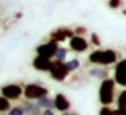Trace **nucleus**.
<instances>
[{
    "mask_svg": "<svg viewBox=\"0 0 126 115\" xmlns=\"http://www.w3.org/2000/svg\"><path fill=\"white\" fill-rule=\"evenodd\" d=\"M58 48H59V45H58V42H54V40H49V42H46V43H42V45H38L37 48H35V51H37V54L38 56H43V58H48V59H54L56 56V51H58Z\"/></svg>",
    "mask_w": 126,
    "mask_h": 115,
    "instance_id": "obj_6",
    "label": "nucleus"
},
{
    "mask_svg": "<svg viewBox=\"0 0 126 115\" xmlns=\"http://www.w3.org/2000/svg\"><path fill=\"white\" fill-rule=\"evenodd\" d=\"M40 115H56V114L53 112V109H48V110H43Z\"/></svg>",
    "mask_w": 126,
    "mask_h": 115,
    "instance_id": "obj_24",
    "label": "nucleus"
},
{
    "mask_svg": "<svg viewBox=\"0 0 126 115\" xmlns=\"http://www.w3.org/2000/svg\"><path fill=\"white\" fill-rule=\"evenodd\" d=\"M121 6V0H109V8L115 10V8H120Z\"/></svg>",
    "mask_w": 126,
    "mask_h": 115,
    "instance_id": "obj_22",
    "label": "nucleus"
},
{
    "mask_svg": "<svg viewBox=\"0 0 126 115\" xmlns=\"http://www.w3.org/2000/svg\"><path fill=\"white\" fill-rule=\"evenodd\" d=\"M91 43L96 45V47H101V38L96 32H91Z\"/></svg>",
    "mask_w": 126,
    "mask_h": 115,
    "instance_id": "obj_21",
    "label": "nucleus"
},
{
    "mask_svg": "<svg viewBox=\"0 0 126 115\" xmlns=\"http://www.w3.org/2000/svg\"><path fill=\"white\" fill-rule=\"evenodd\" d=\"M80 64H81V62L78 61V59H69V61H65V66H67V69H69L70 72L80 69Z\"/></svg>",
    "mask_w": 126,
    "mask_h": 115,
    "instance_id": "obj_18",
    "label": "nucleus"
},
{
    "mask_svg": "<svg viewBox=\"0 0 126 115\" xmlns=\"http://www.w3.org/2000/svg\"><path fill=\"white\" fill-rule=\"evenodd\" d=\"M115 80L113 78H105L101 82L99 86V102L102 106H110L115 101Z\"/></svg>",
    "mask_w": 126,
    "mask_h": 115,
    "instance_id": "obj_2",
    "label": "nucleus"
},
{
    "mask_svg": "<svg viewBox=\"0 0 126 115\" xmlns=\"http://www.w3.org/2000/svg\"><path fill=\"white\" fill-rule=\"evenodd\" d=\"M32 66H34L35 70L38 72H49L51 70V66H53V61L48 58H43V56H35L32 59Z\"/></svg>",
    "mask_w": 126,
    "mask_h": 115,
    "instance_id": "obj_10",
    "label": "nucleus"
},
{
    "mask_svg": "<svg viewBox=\"0 0 126 115\" xmlns=\"http://www.w3.org/2000/svg\"><path fill=\"white\" fill-rule=\"evenodd\" d=\"M113 115H121V112H120L118 109H115V110H113Z\"/></svg>",
    "mask_w": 126,
    "mask_h": 115,
    "instance_id": "obj_25",
    "label": "nucleus"
},
{
    "mask_svg": "<svg viewBox=\"0 0 126 115\" xmlns=\"http://www.w3.org/2000/svg\"><path fill=\"white\" fill-rule=\"evenodd\" d=\"M99 115H113V109H110V106H102Z\"/></svg>",
    "mask_w": 126,
    "mask_h": 115,
    "instance_id": "obj_20",
    "label": "nucleus"
},
{
    "mask_svg": "<svg viewBox=\"0 0 126 115\" xmlns=\"http://www.w3.org/2000/svg\"><path fill=\"white\" fill-rule=\"evenodd\" d=\"M10 110H11V102H10V99H6L5 96L0 94V114L10 112Z\"/></svg>",
    "mask_w": 126,
    "mask_h": 115,
    "instance_id": "obj_16",
    "label": "nucleus"
},
{
    "mask_svg": "<svg viewBox=\"0 0 126 115\" xmlns=\"http://www.w3.org/2000/svg\"><path fill=\"white\" fill-rule=\"evenodd\" d=\"M22 107H24V110H26V115H40L43 112V109L37 102H24Z\"/></svg>",
    "mask_w": 126,
    "mask_h": 115,
    "instance_id": "obj_13",
    "label": "nucleus"
},
{
    "mask_svg": "<svg viewBox=\"0 0 126 115\" xmlns=\"http://www.w3.org/2000/svg\"><path fill=\"white\" fill-rule=\"evenodd\" d=\"M67 53H69V51L65 50V48H61V47H59V48H58V51H56L54 59H56V61H62V62H65V59H67Z\"/></svg>",
    "mask_w": 126,
    "mask_h": 115,
    "instance_id": "obj_17",
    "label": "nucleus"
},
{
    "mask_svg": "<svg viewBox=\"0 0 126 115\" xmlns=\"http://www.w3.org/2000/svg\"><path fill=\"white\" fill-rule=\"evenodd\" d=\"M37 104L42 107L43 110L54 109V99H51V98H48V96H43V98H40V99L37 101Z\"/></svg>",
    "mask_w": 126,
    "mask_h": 115,
    "instance_id": "obj_15",
    "label": "nucleus"
},
{
    "mask_svg": "<svg viewBox=\"0 0 126 115\" xmlns=\"http://www.w3.org/2000/svg\"><path fill=\"white\" fill-rule=\"evenodd\" d=\"M61 115H70V114H67V112H64V114H61Z\"/></svg>",
    "mask_w": 126,
    "mask_h": 115,
    "instance_id": "obj_26",
    "label": "nucleus"
},
{
    "mask_svg": "<svg viewBox=\"0 0 126 115\" xmlns=\"http://www.w3.org/2000/svg\"><path fill=\"white\" fill-rule=\"evenodd\" d=\"M69 74H70V70L67 69L65 62L53 59V66H51V70H49V75H51L53 80H56V82H64L65 78L69 77Z\"/></svg>",
    "mask_w": 126,
    "mask_h": 115,
    "instance_id": "obj_4",
    "label": "nucleus"
},
{
    "mask_svg": "<svg viewBox=\"0 0 126 115\" xmlns=\"http://www.w3.org/2000/svg\"><path fill=\"white\" fill-rule=\"evenodd\" d=\"M85 32H86L85 27H77V29H75V35H81V37H83Z\"/></svg>",
    "mask_w": 126,
    "mask_h": 115,
    "instance_id": "obj_23",
    "label": "nucleus"
},
{
    "mask_svg": "<svg viewBox=\"0 0 126 115\" xmlns=\"http://www.w3.org/2000/svg\"><path fill=\"white\" fill-rule=\"evenodd\" d=\"M113 80L117 85L126 88V58L120 59L115 66V70H113Z\"/></svg>",
    "mask_w": 126,
    "mask_h": 115,
    "instance_id": "obj_7",
    "label": "nucleus"
},
{
    "mask_svg": "<svg viewBox=\"0 0 126 115\" xmlns=\"http://www.w3.org/2000/svg\"><path fill=\"white\" fill-rule=\"evenodd\" d=\"M43 96H48V88L38 83H29L24 86V98L27 101H38Z\"/></svg>",
    "mask_w": 126,
    "mask_h": 115,
    "instance_id": "obj_3",
    "label": "nucleus"
},
{
    "mask_svg": "<svg viewBox=\"0 0 126 115\" xmlns=\"http://www.w3.org/2000/svg\"><path fill=\"white\" fill-rule=\"evenodd\" d=\"M2 96H5L10 101H16L21 96H24V86L18 83H8L5 86H2Z\"/></svg>",
    "mask_w": 126,
    "mask_h": 115,
    "instance_id": "obj_5",
    "label": "nucleus"
},
{
    "mask_svg": "<svg viewBox=\"0 0 126 115\" xmlns=\"http://www.w3.org/2000/svg\"><path fill=\"white\" fill-rule=\"evenodd\" d=\"M69 47H70V50L75 51V53H85L89 48V43L81 35H74V37L69 40Z\"/></svg>",
    "mask_w": 126,
    "mask_h": 115,
    "instance_id": "obj_9",
    "label": "nucleus"
},
{
    "mask_svg": "<svg viewBox=\"0 0 126 115\" xmlns=\"http://www.w3.org/2000/svg\"><path fill=\"white\" fill-rule=\"evenodd\" d=\"M70 115H78V114H70Z\"/></svg>",
    "mask_w": 126,
    "mask_h": 115,
    "instance_id": "obj_27",
    "label": "nucleus"
},
{
    "mask_svg": "<svg viewBox=\"0 0 126 115\" xmlns=\"http://www.w3.org/2000/svg\"><path fill=\"white\" fill-rule=\"evenodd\" d=\"M54 109L59 110L61 114L67 112V110L70 109V101H69V98L65 96V94L58 93V94L54 96Z\"/></svg>",
    "mask_w": 126,
    "mask_h": 115,
    "instance_id": "obj_11",
    "label": "nucleus"
},
{
    "mask_svg": "<svg viewBox=\"0 0 126 115\" xmlns=\"http://www.w3.org/2000/svg\"><path fill=\"white\" fill-rule=\"evenodd\" d=\"M89 75L94 77V78H99V80H105V78H109V72L104 69V66H97V67L89 69Z\"/></svg>",
    "mask_w": 126,
    "mask_h": 115,
    "instance_id": "obj_12",
    "label": "nucleus"
},
{
    "mask_svg": "<svg viewBox=\"0 0 126 115\" xmlns=\"http://www.w3.org/2000/svg\"><path fill=\"white\" fill-rule=\"evenodd\" d=\"M88 61L91 64H97V66H110L117 62V51L115 50H94L89 53Z\"/></svg>",
    "mask_w": 126,
    "mask_h": 115,
    "instance_id": "obj_1",
    "label": "nucleus"
},
{
    "mask_svg": "<svg viewBox=\"0 0 126 115\" xmlns=\"http://www.w3.org/2000/svg\"><path fill=\"white\" fill-rule=\"evenodd\" d=\"M8 115H26V110H24V107L16 106V107H11V110L8 112Z\"/></svg>",
    "mask_w": 126,
    "mask_h": 115,
    "instance_id": "obj_19",
    "label": "nucleus"
},
{
    "mask_svg": "<svg viewBox=\"0 0 126 115\" xmlns=\"http://www.w3.org/2000/svg\"><path fill=\"white\" fill-rule=\"evenodd\" d=\"M117 109L121 112V115H126V90H121L117 96Z\"/></svg>",
    "mask_w": 126,
    "mask_h": 115,
    "instance_id": "obj_14",
    "label": "nucleus"
},
{
    "mask_svg": "<svg viewBox=\"0 0 126 115\" xmlns=\"http://www.w3.org/2000/svg\"><path fill=\"white\" fill-rule=\"evenodd\" d=\"M74 35H75V31H72V29H69V27H58V29H54V31L49 34V40H54V42H58V43H61V42L70 40Z\"/></svg>",
    "mask_w": 126,
    "mask_h": 115,
    "instance_id": "obj_8",
    "label": "nucleus"
}]
</instances>
